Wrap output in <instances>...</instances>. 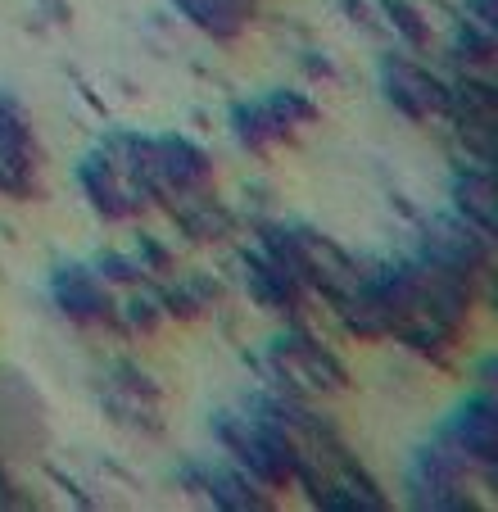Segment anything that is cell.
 <instances>
[{"instance_id": "obj_1", "label": "cell", "mask_w": 498, "mask_h": 512, "mask_svg": "<svg viewBox=\"0 0 498 512\" xmlns=\"http://www.w3.org/2000/svg\"><path fill=\"white\" fill-rule=\"evenodd\" d=\"M385 87H390V100L412 118L426 114H444L449 109V91L417 64H403V59H385Z\"/></svg>"}, {"instance_id": "obj_2", "label": "cell", "mask_w": 498, "mask_h": 512, "mask_svg": "<svg viewBox=\"0 0 498 512\" xmlns=\"http://www.w3.org/2000/svg\"><path fill=\"white\" fill-rule=\"evenodd\" d=\"M55 295H59V304H64V313H73V318H82V322L109 318V290H100V281L91 277L87 268L59 272Z\"/></svg>"}, {"instance_id": "obj_3", "label": "cell", "mask_w": 498, "mask_h": 512, "mask_svg": "<svg viewBox=\"0 0 498 512\" xmlns=\"http://www.w3.org/2000/svg\"><path fill=\"white\" fill-rule=\"evenodd\" d=\"M458 209L467 213V223H476L485 236L494 232V173H489V168L458 177Z\"/></svg>"}, {"instance_id": "obj_4", "label": "cell", "mask_w": 498, "mask_h": 512, "mask_svg": "<svg viewBox=\"0 0 498 512\" xmlns=\"http://www.w3.org/2000/svg\"><path fill=\"white\" fill-rule=\"evenodd\" d=\"M385 10H390L394 28H399L408 41H417V46H422V41L431 37V32H426V23L417 19V10H412V5H403V0H385Z\"/></svg>"}]
</instances>
